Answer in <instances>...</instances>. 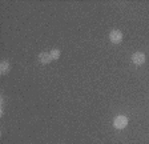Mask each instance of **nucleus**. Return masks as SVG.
I'll return each mask as SVG.
<instances>
[{
	"instance_id": "nucleus-2",
	"label": "nucleus",
	"mask_w": 149,
	"mask_h": 144,
	"mask_svg": "<svg viewBox=\"0 0 149 144\" xmlns=\"http://www.w3.org/2000/svg\"><path fill=\"white\" fill-rule=\"evenodd\" d=\"M109 39H111L112 43L118 44V43H121V40H123V34H121L118 29H113V31L109 34Z\"/></svg>"
},
{
	"instance_id": "nucleus-4",
	"label": "nucleus",
	"mask_w": 149,
	"mask_h": 144,
	"mask_svg": "<svg viewBox=\"0 0 149 144\" xmlns=\"http://www.w3.org/2000/svg\"><path fill=\"white\" fill-rule=\"evenodd\" d=\"M39 60H40V63H43V64H48V63L52 62V56H51V53L48 52H41L40 55H39Z\"/></svg>"
},
{
	"instance_id": "nucleus-1",
	"label": "nucleus",
	"mask_w": 149,
	"mask_h": 144,
	"mask_svg": "<svg viewBox=\"0 0 149 144\" xmlns=\"http://www.w3.org/2000/svg\"><path fill=\"white\" fill-rule=\"evenodd\" d=\"M113 125H115L116 129H124L128 125V117L124 115H118L115 117L113 120Z\"/></svg>"
},
{
	"instance_id": "nucleus-6",
	"label": "nucleus",
	"mask_w": 149,
	"mask_h": 144,
	"mask_svg": "<svg viewBox=\"0 0 149 144\" xmlns=\"http://www.w3.org/2000/svg\"><path fill=\"white\" fill-rule=\"evenodd\" d=\"M51 56H52V59H55V60H57L60 57V51L57 50V48H55V50H52L51 51Z\"/></svg>"
},
{
	"instance_id": "nucleus-5",
	"label": "nucleus",
	"mask_w": 149,
	"mask_h": 144,
	"mask_svg": "<svg viewBox=\"0 0 149 144\" xmlns=\"http://www.w3.org/2000/svg\"><path fill=\"white\" fill-rule=\"evenodd\" d=\"M8 69H9V63L7 62V60L1 62V64H0V72H1L3 75H6L7 72H8Z\"/></svg>"
},
{
	"instance_id": "nucleus-3",
	"label": "nucleus",
	"mask_w": 149,
	"mask_h": 144,
	"mask_svg": "<svg viewBox=\"0 0 149 144\" xmlns=\"http://www.w3.org/2000/svg\"><path fill=\"white\" fill-rule=\"evenodd\" d=\"M132 62L136 64V66H141L145 62V55L143 52H134L132 55Z\"/></svg>"
}]
</instances>
